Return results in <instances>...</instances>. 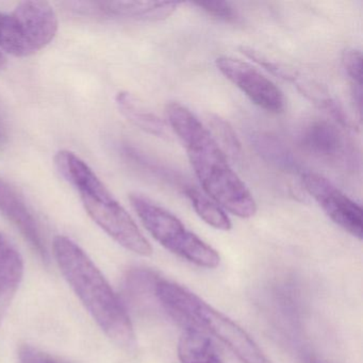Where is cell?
<instances>
[{
  "instance_id": "obj_1",
  "label": "cell",
  "mask_w": 363,
  "mask_h": 363,
  "mask_svg": "<svg viewBox=\"0 0 363 363\" xmlns=\"http://www.w3.org/2000/svg\"><path fill=\"white\" fill-rule=\"evenodd\" d=\"M167 114L206 195L239 218H252L257 212L256 201L211 133L182 104H169Z\"/></svg>"
},
{
  "instance_id": "obj_2",
  "label": "cell",
  "mask_w": 363,
  "mask_h": 363,
  "mask_svg": "<svg viewBox=\"0 0 363 363\" xmlns=\"http://www.w3.org/2000/svg\"><path fill=\"white\" fill-rule=\"evenodd\" d=\"M54 255L65 279L104 333L118 345L133 347L135 331L130 318L88 255L63 235L55 238Z\"/></svg>"
},
{
  "instance_id": "obj_3",
  "label": "cell",
  "mask_w": 363,
  "mask_h": 363,
  "mask_svg": "<svg viewBox=\"0 0 363 363\" xmlns=\"http://www.w3.org/2000/svg\"><path fill=\"white\" fill-rule=\"evenodd\" d=\"M55 164L63 179L79 193L89 216L114 241L140 256L152 255V245L135 220L84 160L69 150H61Z\"/></svg>"
},
{
  "instance_id": "obj_4",
  "label": "cell",
  "mask_w": 363,
  "mask_h": 363,
  "mask_svg": "<svg viewBox=\"0 0 363 363\" xmlns=\"http://www.w3.org/2000/svg\"><path fill=\"white\" fill-rule=\"evenodd\" d=\"M154 296L169 313L191 325L190 328L218 340L242 363H272L241 326L184 286L158 279Z\"/></svg>"
},
{
  "instance_id": "obj_5",
  "label": "cell",
  "mask_w": 363,
  "mask_h": 363,
  "mask_svg": "<svg viewBox=\"0 0 363 363\" xmlns=\"http://www.w3.org/2000/svg\"><path fill=\"white\" fill-rule=\"evenodd\" d=\"M129 201L148 233L163 247L197 267H218V252L189 230L177 216L140 193H130Z\"/></svg>"
},
{
  "instance_id": "obj_6",
  "label": "cell",
  "mask_w": 363,
  "mask_h": 363,
  "mask_svg": "<svg viewBox=\"0 0 363 363\" xmlns=\"http://www.w3.org/2000/svg\"><path fill=\"white\" fill-rule=\"evenodd\" d=\"M58 16L46 1L21 3L11 13L0 12V50L14 57L40 52L56 37Z\"/></svg>"
},
{
  "instance_id": "obj_7",
  "label": "cell",
  "mask_w": 363,
  "mask_h": 363,
  "mask_svg": "<svg viewBox=\"0 0 363 363\" xmlns=\"http://www.w3.org/2000/svg\"><path fill=\"white\" fill-rule=\"evenodd\" d=\"M218 71L242 91L255 105L272 113H280L286 108L284 93L256 67L231 57H220L216 61Z\"/></svg>"
},
{
  "instance_id": "obj_8",
  "label": "cell",
  "mask_w": 363,
  "mask_h": 363,
  "mask_svg": "<svg viewBox=\"0 0 363 363\" xmlns=\"http://www.w3.org/2000/svg\"><path fill=\"white\" fill-rule=\"evenodd\" d=\"M303 184L333 223L357 239H362V209L358 203L318 174H303Z\"/></svg>"
},
{
  "instance_id": "obj_9",
  "label": "cell",
  "mask_w": 363,
  "mask_h": 363,
  "mask_svg": "<svg viewBox=\"0 0 363 363\" xmlns=\"http://www.w3.org/2000/svg\"><path fill=\"white\" fill-rule=\"evenodd\" d=\"M180 5L176 1H76L69 7L75 13L92 18L159 22L169 18Z\"/></svg>"
},
{
  "instance_id": "obj_10",
  "label": "cell",
  "mask_w": 363,
  "mask_h": 363,
  "mask_svg": "<svg viewBox=\"0 0 363 363\" xmlns=\"http://www.w3.org/2000/svg\"><path fill=\"white\" fill-rule=\"evenodd\" d=\"M0 213L11 222L31 247L43 259L48 260V248L37 218L33 216L24 197L13 186L0 177Z\"/></svg>"
},
{
  "instance_id": "obj_11",
  "label": "cell",
  "mask_w": 363,
  "mask_h": 363,
  "mask_svg": "<svg viewBox=\"0 0 363 363\" xmlns=\"http://www.w3.org/2000/svg\"><path fill=\"white\" fill-rule=\"evenodd\" d=\"M299 142L306 152L325 160H339L344 155L345 143L341 133L326 121L309 123L301 131Z\"/></svg>"
},
{
  "instance_id": "obj_12",
  "label": "cell",
  "mask_w": 363,
  "mask_h": 363,
  "mask_svg": "<svg viewBox=\"0 0 363 363\" xmlns=\"http://www.w3.org/2000/svg\"><path fill=\"white\" fill-rule=\"evenodd\" d=\"M24 275L22 257L7 238L0 233V324Z\"/></svg>"
},
{
  "instance_id": "obj_13",
  "label": "cell",
  "mask_w": 363,
  "mask_h": 363,
  "mask_svg": "<svg viewBox=\"0 0 363 363\" xmlns=\"http://www.w3.org/2000/svg\"><path fill=\"white\" fill-rule=\"evenodd\" d=\"M116 103L121 113L141 130L158 138H167V126L156 114L146 109L141 101L128 92H120Z\"/></svg>"
},
{
  "instance_id": "obj_14",
  "label": "cell",
  "mask_w": 363,
  "mask_h": 363,
  "mask_svg": "<svg viewBox=\"0 0 363 363\" xmlns=\"http://www.w3.org/2000/svg\"><path fill=\"white\" fill-rule=\"evenodd\" d=\"M177 352L182 363H224L209 337L190 327L180 335Z\"/></svg>"
},
{
  "instance_id": "obj_15",
  "label": "cell",
  "mask_w": 363,
  "mask_h": 363,
  "mask_svg": "<svg viewBox=\"0 0 363 363\" xmlns=\"http://www.w3.org/2000/svg\"><path fill=\"white\" fill-rule=\"evenodd\" d=\"M184 194L190 199L193 208L203 222L218 230H230L233 227L230 218L216 201L194 186H186Z\"/></svg>"
},
{
  "instance_id": "obj_16",
  "label": "cell",
  "mask_w": 363,
  "mask_h": 363,
  "mask_svg": "<svg viewBox=\"0 0 363 363\" xmlns=\"http://www.w3.org/2000/svg\"><path fill=\"white\" fill-rule=\"evenodd\" d=\"M193 5L203 10L208 16L223 21V22L233 23L237 24L240 22L239 13L231 4L225 1H201L195 3Z\"/></svg>"
},
{
  "instance_id": "obj_17",
  "label": "cell",
  "mask_w": 363,
  "mask_h": 363,
  "mask_svg": "<svg viewBox=\"0 0 363 363\" xmlns=\"http://www.w3.org/2000/svg\"><path fill=\"white\" fill-rule=\"evenodd\" d=\"M342 63L346 74L352 80L356 90L361 91L362 86V55L360 50L347 48L342 55Z\"/></svg>"
},
{
  "instance_id": "obj_18",
  "label": "cell",
  "mask_w": 363,
  "mask_h": 363,
  "mask_svg": "<svg viewBox=\"0 0 363 363\" xmlns=\"http://www.w3.org/2000/svg\"><path fill=\"white\" fill-rule=\"evenodd\" d=\"M212 127L216 131L218 137L220 138L222 143L224 144L225 147L228 150L233 156H238L241 152V144H240L239 139L237 138L233 129L231 128L228 123L225 122L222 118H212Z\"/></svg>"
},
{
  "instance_id": "obj_19",
  "label": "cell",
  "mask_w": 363,
  "mask_h": 363,
  "mask_svg": "<svg viewBox=\"0 0 363 363\" xmlns=\"http://www.w3.org/2000/svg\"><path fill=\"white\" fill-rule=\"evenodd\" d=\"M18 356L20 363H60L50 354L30 345L22 346Z\"/></svg>"
},
{
  "instance_id": "obj_20",
  "label": "cell",
  "mask_w": 363,
  "mask_h": 363,
  "mask_svg": "<svg viewBox=\"0 0 363 363\" xmlns=\"http://www.w3.org/2000/svg\"><path fill=\"white\" fill-rule=\"evenodd\" d=\"M305 363H328L326 361H323L322 359L318 358L316 356H312V354H309V356L306 357Z\"/></svg>"
},
{
  "instance_id": "obj_21",
  "label": "cell",
  "mask_w": 363,
  "mask_h": 363,
  "mask_svg": "<svg viewBox=\"0 0 363 363\" xmlns=\"http://www.w3.org/2000/svg\"><path fill=\"white\" fill-rule=\"evenodd\" d=\"M6 141V133L5 129H4L3 125L0 123V146L3 145Z\"/></svg>"
},
{
  "instance_id": "obj_22",
  "label": "cell",
  "mask_w": 363,
  "mask_h": 363,
  "mask_svg": "<svg viewBox=\"0 0 363 363\" xmlns=\"http://www.w3.org/2000/svg\"><path fill=\"white\" fill-rule=\"evenodd\" d=\"M6 63H7V58H6V55L4 54L1 50H0V69H3L5 67Z\"/></svg>"
}]
</instances>
